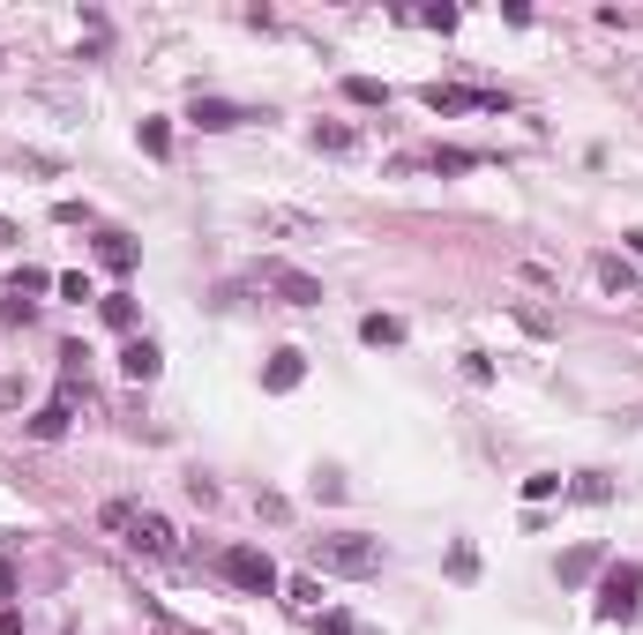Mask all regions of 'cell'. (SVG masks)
Listing matches in <instances>:
<instances>
[{
	"mask_svg": "<svg viewBox=\"0 0 643 635\" xmlns=\"http://www.w3.org/2000/svg\"><path fill=\"white\" fill-rule=\"evenodd\" d=\"M262 285L285 299V307H322V285L307 269H292V262H262Z\"/></svg>",
	"mask_w": 643,
	"mask_h": 635,
	"instance_id": "obj_6",
	"label": "cell"
},
{
	"mask_svg": "<svg viewBox=\"0 0 643 635\" xmlns=\"http://www.w3.org/2000/svg\"><path fill=\"white\" fill-rule=\"evenodd\" d=\"M120 367H128V381H158V367H165V351H158L150 337H135L128 351H120Z\"/></svg>",
	"mask_w": 643,
	"mask_h": 635,
	"instance_id": "obj_9",
	"label": "cell"
},
{
	"mask_svg": "<svg viewBox=\"0 0 643 635\" xmlns=\"http://www.w3.org/2000/svg\"><path fill=\"white\" fill-rule=\"evenodd\" d=\"M554 486H561L554 471H531V478H524V501H547V494H554Z\"/></svg>",
	"mask_w": 643,
	"mask_h": 635,
	"instance_id": "obj_21",
	"label": "cell"
},
{
	"mask_svg": "<svg viewBox=\"0 0 643 635\" xmlns=\"http://www.w3.org/2000/svg\"><path fill=\"white\" fill-rule=\"evenodd\" d=\"M592 576H599V546H576L561 561V584H592Z\"/></svg>",
	"mask_w": 643,
	"mask_h": 635,
	"instance_id": "obj_13",
	"label": "cell"
},
{
	"mask_svg": "<svg viewBox=\"0 0 643 635\" xmlns=\"http://www.w3.org/2000/svg\"><path fill=\"white\" fill-rule=\"evenodd\" d=\"M359 337H367V344H404V322H397V314H367Z\"/></svg>",
	"mask_w": 643,
	"mask_h": 635,
	"instance_id": "obj_15",
	"label": "cell"
},
{
	"mask_svg": "<svg viewBox=\"0 0 643 635\" xmlns=\"http://www.w3.org/2000/svg\"><path fill=\"white\" fill-rule=\"evenodd\" d=\"M97 262L105 269H135V240L128 232H97Z\"/></svg>",
	"mask_w": 643,
	"mask_h": 635,
	"instance_id": "obj_12",
	"label": "cell"
},
{
	"mask_svg": "<svg viewBox=\"0 0 643 635\" xmlns=\"http://www.w3.org/2000/svg\"><path fill=\"white\" fill-rule=\"evenodd\" d=\"M636 613H643V561H613L599 576V621H621L629 628Z\"/></svg>",
	"mask_w": 643,
	"mask_h": 635,
	"instance_id": "obj_3",
	"label": "cell"
},
{
	"mask_svg": "<svg viewBox=\"0 0 643 635\" xmlns=\"http://www.w3.org/2000/svg\"><path fill=\"white\" fill-rule=\"evenodd\" d=\"M262 232H314V217H300V210H262Z\"/></svg>",
	"mask_w": 643,
	"mask_h": 635,
	"instance_id": "obj_17",
	"label": "cell"
},
{
	"mask_svg": "<svg viewBox=\"0 0 643 635\" xmlns=\"http://www.w3.org/2000/svg\"><path fill=\"white\" fill-rule=\"evenodd\" d=\"M217 568H225V584H240V591H277V561H269V553H255V546H225V561H217Z\"/></svg>",
	"mask_w": 643,
	"mask_h": 635,
	"instance_id": "obj_4",
	"label": "cell"
},
{
	"mask_svg": "<svg viewBox=\"0 0 643 635\" xmlns=\"http://www.w3.org/2000/svg\"><path fill=\"white\" fill-rule=\"evenodd\" d=\"M629 247H636V254H643V232H629Z\"/></svg>",
	"mask_w": 643,
	"mask_h": 635,
	"instance_id": "obj_23",
	"label": "cell"
},
{
	"mask_svg": "<svg viewBox=\"0 0 643 635\" xmlns=\"http://www.w3.org/2000/svg\"><path fill=\"white\" fill-rule=\"evenodd\" d=\"M187 120H195V127H210V135H225V127H240V120H248V113H240V105H225V97H195V105H187Z\"/></svg>",
	"mask_w": 643,
	"mask_h": 635,
	"instance_id": "obj_8",
	"label": "cell"
},
{
	"mask_svg": "<svg viewBox=\"0 0 643 635\" xmlns=\"http://www.w3.org/2000/svg\"><path fill=\"white\" fill-rule=\"evenodd\" d=\"M300 374H307L300 351H277V359L262 367V389H277V396H285V389H300Z\"/></svg>",
	"mask_w": 643,
	"mask_h": 635,
	"instance_id": "obj_10",
	"label": "cell"
},
{
	"mask_svg": "<svg viewBox=\"0 0 643 635\" xmlns=\"http://www.w3.org/2000/svg\"><path fill=\"white\" fill-rule=\"evenodd\" d=\"M97 307H105V322H113V330H135V299H128V292L97 299Z\"/></svg>",
	"mask_w": 643,
	"mask_h": 635,
	"instance_id": "obj_19",
	"label": "cell"
},
{
	"mask_svg": "<svg viewBox=\"0 0 643 635\" xmlns=\"http://www.w3.org/2000/svg\"><path fill=\"white\" fill-rule=\"evenodd\" d=\"M68 419H76V381H60V396H53L38 419H31V434H38V441H60V434H68Z\"/></svg>",
	"mask_w": 643,
	"mask_h": 635,
	"instance_id": "obj_7",
	"label": "cell"
},
{
	"mask_svg": "<svg viewBox=\"0 0 643 635\" xmlns=\"http://www.w3.org/2000/svg\"><path fill=\"white\" fill-rule=\"evenodd\" d=\"M142 150H150V158H165V150H172V135H165V120H142Z\"/></svg>",
	"mask_w": 643,
	"mask_h": 635,
	"instance_id": "obj_20",
	"label": "cell"
},
{
	"mask_svg": "<svg viewBox=\"0 0 643 635\" xmlns=\"http://www.w3.org/2000/svg\"><path fill=\"white\" fill-rule=\"evenodd\" d=\"M592 269H599V285H606V292H621V299L636 292V269H629V262H621V254H599V262H592Z\"/></svg>",
	"mask_w": 643,
	"mask_h": 635,
	"instance_id": "obj_11",
	"label": "cell"
},
{
	"mask_svg": "<svg viewBox=\"0 0 643 635\" xmlns=\"http://www.w3.org/2000/svg\"><path fill=\"white\" fill-rule=\"evenodd\" d=\"M314 150H330V158H352V150H359V135H352V127H314Z\"/></svg>",
	"mask_w": 643,
	"mask_h": 635,
	"instance_id": "obj_14",
	"label": "cell"
},
{
	"mask_svg": "<svg viewBox=\"0 0 643 635\" xmlns=\"http://www.w3.org/2000/svg\"><path fill=\"white\" fill-rule=\"evenodd\" d=\"M314 568L322 576H375L382 568V546L359 539V531H330V539H314Z\"/></svg>",
	"mask_w": 643,
	"mask_h": 635,
	"instance_id": "obj_2",
	"label": "cell"
},
{
	"mask_svg": "<svg viewBox=\"0 0 643 635\" xmlns=\"http://www.w3.org/2000/svg\"><path fill=\"white\" fill-rule=\"evenodd\" d=\"M105 531H120V546L142 553V561H180V531H172L158 508H135V501H105L97 508Z\"/></svg>",
	"mask_w": 643,
	"mask_h": 635,
	"instance_id": "obj_1",
	"label": "cell"
},
{
	"mask_svg": "<svg viewBox=\"0 0 643 635\" xmlns=\"http://www.w3.org/2000/svg\"><path fill=\"white\" fill-rule=\"evenodd\" d=\"M569 494H576V501H606V494H613V478H606V471H584Z\"/></svg>",
	"mask_w": 643,
	"mask_h": 635,
	"instance_id": "obj_18",
	"label": "cell"
},
{
	"mask_svg": "<svg viewBox=\"0 0 643 635\" xmlns=\"http://www.w3.org/2000/svg\"><path fill=\"white\" fill-rule=\"evenodd\" d=\"M0 598H15V568L8 561H0Z\"/></svg>",
	"mask_w": 643,
	"mask_h": 635,
	"instance_id": "obj_22",
	"label": "cell"
},
{
	"mask_svg": "<svg viewBox=\"0 0 643 635\" xmlns=\"http://www.w3.org/2000/svg\"><path fill=\"white\" fill-rule=\"evenodd\" d=\"M427 105L434 113H502L509 97L502 90H464V83H427Z\"/></svg>",
	"mask_w": 643,
	"mask_h": 635,
	"instance_id": "obj_5",
	"label": "cell"
},
{
	"mask_svg": "<svg viewBox=\"0 0 643 635\" xmlns=\"http://www.w3.org/2000/svg\"><path fill=\"white\" fill-rule=\"evenodd\" d=\"M344 97H352V105H389V90L375 83V76H352V83H344Z\"/></svg>",
	"mask_w": 643,
	"mask_h": 635,
	"instance_id": "obj_16",
	"label": "cell"
}]
</instances>
